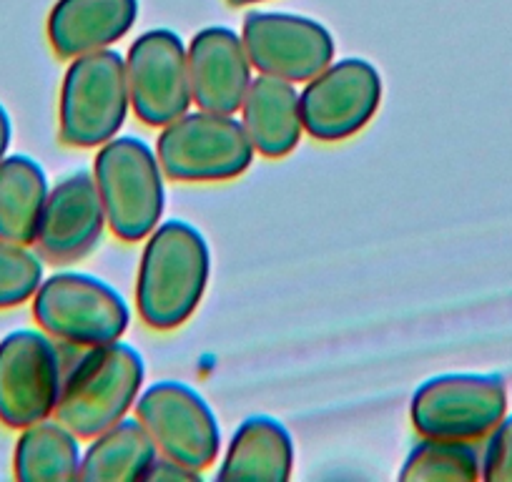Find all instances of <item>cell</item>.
I'll return each mask as SVG.
<instances>
[{
    "mask_svg": "<svg viewBox=\"0 0 512 482\" xmlns=\"http://www.w3.org/2000/svg\"><path fill=\"white\" fill-rule=\"evenodd\" d=\"M241 111H244L241 124L254 151L269 159H279L297 149L304 124L299 93L292 83L264 73L251 78Z\"/></svg>",
    "mask_w": 512,
    "mask_h": 482,
    "instance_id": "16",
    "label": "cell"
},
{
    "mask_svg": "<svg viewBox=\"0 0 512 482\" xmlns=\"http://www.w3.org/2000/svg\"><path fill=\"white\" fill-rule=\"evenodd\" d=\"M43 284V262L28 244L0 239V309L21 307Z\"/></svg>",
    "mask_w": 512,
    "mask_h": 482,
    "instance_id": "22",
    "label": "cell"
},
{
    "mask_svg": "<svg viewBox=\"0 0 512 482\" xmlns=\"http://www.w3.org/2000/svg\"><path fill=\"white\" fill-rule=\"evenodd\" d=\"M128 103L126 61L116 51L103 48L73 58L63 76L58 108L63 144L93 149L116 139L126 121Z\"/></svg>",
    "mask_w": 512,
    "mask_h": 482,
    "instance_id": "4",
    "label": "cell"
},
{
    "mask_svg": "<svg viewBox=\"0 0 512 482\" xmlns=\"http://www.w3.org/2000/svg\"><path fill=\"white\" fill-rule=\"evenodd\" d=\"M482 457L472 442L437 440L425 442L407 455L400 480L405 482H472L480 480Z\"/></svg>",
    "mask_w": 512,
    "mask_h": 482,
    "instance_id": "21",
    "label": "cell"
},
{
    "mask_svg": "<svg viewBox=\"0 0 512 482\" xmlns=\"http://www.w3.org/2000/svg\"><path fill=\"white\" fill-rule=\"evenodd\" d=\"M46 171L26 154H13L0 164V239L36 241L43 206L48 199Z\"/></svg>",
    "mask_w": 512,
    "mask_h": 482,
    "instance_id": "18",
    "label": "cell"
},
{
    "mask_svg": "<svg viewBox=\"0 0 512 482\" xmlns=\"http://www.w3.org/2000/svg\"><path fill=\"white\" fill-rule=\"evenodd\" d=\"M139 16V0H58L48 16V41L61 58L96 53L121 41Z\"/></svg>",
    "mask_w": 512,
    "mask_h": 482,
    "instance_id": "15",
    "label": "cell"
},
{
    "mask_svg": "<svg viewBox=\"0 0 512 482\" xmlns=\"http://www.w3.org/2000/svg\"><path fill=\"white\" fill-rule=\"evenodd\" d=\"M136 420L161 452L201 472L216 460L221 432L204 397L181 382H156L136 402Z\"/></svg>",
    "mask_w": 512,
    "mask_h": 482,
    "instance_id": "10",
    "label": "cell"
},
{
    "mask_svg": "<svg viewBox=\"0 0 512 482\" xmlns=\"http://www.w3.org/2000/svg\"><path fill=\"white\" fill-rule=\"evenodd\" d=\"M156 156L169 179L226 181L249 169L254 146L234 116L196 111L164 126Z\"/></svg>",
    "mask_w": 512,
    "mask_h": 482,
    "instance_id": "5",
    "label": "cell"
},
{
    "mask_svg": "<svg viewBox=\"0 0 512 482\" xmlns=\"http://www.w3.org/2000/svg\"><path fill=\"white\" fill-rule=\"evenodd\" d=\"M63 375L51 334L16 329L0 339V422L11 430L56 415Z\"/></svg>",
    "mask_w": 512,
    "mask_h": 482,
    "instance_id": "8",
    "label": "cell"
},
{
    "mask_svg": "<svg viewBox=\"0 0 512 482\" xmlns=\"http://www.w3.org/2000/svg\"><path fill=\"white\" fill-rule=\"evenodd\" d=\"M211 272L209 244L186 221H166L149 234L136 282V307L151 329H176L196 312Z\"/></svg>",
    "mask_w": 512,
    "mask_h": 482,
    "instance_id": "1",
    "label": "cell"
},
{
    "mask_svg": "<svg viewBox=\"0 0 512 482\" xmlns=\"http://www.w3.org/2000/svg\"><path fill=\"white\" fill-rule=\"evenodd\" d=\"M128 96L146 126H169L191 106L189 53L179 33L149 31L136 38L126 58Z\"/></svg>",
    "mask_w": 512,
    "mask_h": 482,
    "instance_id": "11",
    "label": "cell"
},
{
    "mask_svg": "<svg viewBox=\"0 0 512 482\" xmlns=\"http://www.w3.org/2000/svg\"><path fill=\"white\" fill-rule=\"evenodd\" d=\"M241 41L256 71L289 83L312 81L334 61L332 33L292 13H249Z\"/></svg>",
    "mask_w": 512,
    "mask_h": 482,
    "instance_id": "12",
    "label": "cell"
},
{
    "mask_svg": "<svg viewBox=\"0 0 512 482\" xmlns=\"http://www.w3.org/2000/svg\"><path fill=\"white\" fill-rule=\"evenodd\" d=\"M199 472L191 470V467L181 465V462L171 460V457H156L154 462H151V467L146 470L144 480H151V482H174V480H186V482H194L199 480Z\"/></svg>",
    "mask_w": 512,
    "mask_h": 482,
    "instance_id": "24",
    "label": "cell"
},
{
    "mask_svg": "<svg viewBox=\"0 0 512 482\" xmlns=\"http://www.w3.org/2000/svg\"><path fill=\"white\" fill-rule=\"evenodd\" d=\"M81 447L63 422L41 420L21 430L13 452L18 480H76L81 472Z\"/></svg>",
    "mask_w": 512,
    "mask_h": 482,
    "instance_id": "20",
    "label": "cell"
},
{
    "mask_svg": "<svg viewBox=\"0 0 512 482\" xmlns=\"http://www.w3.org/2000/svg\"><path fill=\"white\" fill-rule=\"evenodd\" d=\"M103 224H106V211L96 179L86 171H78L48 191L33 244L51 262H76L96 247Z\"/></svg>",
    "mask_w": 512,
    "mask_h": 482,
    "instance_id": "13",
    "label": "cell"
},
{
    "mask_svg": "<svg viewBox=\"0 0 512 482\" xmlns=\"http://www.w3.org/2000/svg\"><path fill=\"white\" fill-rule=\"evenodd\" d=\"M156 450L159 447L139 420H121L96 435V442L83 455L78 480H144L146 470L156 460Z\"/></svg>",
    "mask_w": 512,
    "mask_h": 482,
    "instance_id": "19",
    "label": "cell"
},
{
    "mask_svg": "<svg viewBox=\"0 0 512 482\" xmlns=\"http://www.w3.org/2000/svg\"><path fill=\"white\" fill-rule=\"evenodd\" d=\"M294 470L292 435L272 417H249L231 437L219 480L284 482Z\"/></svg>",
    "mask_w": 512,
    "mask_h": 482,
    "instance_id": "17",
    "label": "cell"
},
{
    "mask_svg": "<svg viewBox=\"0 0 512 482\" xmlns=\"http://www.w3.org/2000/svg\"><path fill=\"white\" fill-rule=\"evenodd\" d=\"M11 139H13L11 116H8V111L3 108V103H0V164H3V159L8 156V149H11Z\"/></svg>",
    "mask_w": 512,
    "mask_h": 482,
    "instance_id": "25",
    "label": "cell"
},
{
    "mask_svg": "<svg viewBox=\"0 0 512 482\" xmlns=\"http://www.w3.org/2000/svg\"><path fill=\"white\" fill-rule=\"evenodd\" d=\"M507 415V387L497 375H442L412 397V425L437 440L475 442Z\"/></svg>",
    "mask_w": 512,
    "mask_h": 482,
    "instance_id": "7",
    "label": "cell"
},
{
    "mask_svg": "<svg viewBox=\"0 0 512 482\" xmlns=\"http://www.w3.org/2000/svg\"><path fill=\"white\" fill-rule=\"evenodd\" d=\"M231 6H249V3H259V0H229Z\"/></svg>",
    "mask_w": 512,
    "mask_h": 482,
    "instance_id": "26",
    "label": "cell"
},
{
    "mask_svg": "<svg viewBox=\"0 0 512 482\" xmlns=\"http://www.w3.org/2000/svg\"><path fill=\"white\" fill-rule=\"evenodd\" d=\"M186 53L196 106L201 111L234 116L251 86V61L244 41L229 28H204L196 33Z\"/></svg>",
    "mask_w": 512,
    "mask_h": 482,
    "instance_id": "14",
    "label": "cell"
},
{
    "mask_svg": "<svg viewBox=\"0 0 512 482\" xmlns=\"http://www.w3.org/2000/svg\"><path fill=\"white\" fill-rule=\"evenodd\" d=\"M144 385V359L134 347L108 342L91 347L68 372L56 420L73 435L96 437L123 420Z\"/></svg>",
    "mask_w": 512,
    "mask_h": 482,
    "instance_id": "2",
    "label": "cell"
},
{
    "mask_svg": "<svg viewBox=\"0 0 512 482\" xmlns=\"http://www.w3.org/2000/svg\"><path fill=\"white\" fill-rule=\"evenodd\" d=\"M382 101V78L364 58L329 63L299 93L302 124L319 141H344L372 121Z\"/></svg>",
    "mask_w": 512,
    "mask_h": 482,
    "instance_id": "9",
    "label": "cell"
},
{
    "mask_svg": "<svg viewBox=\"0 0 512 482\" xmlns=\"http://www.w3.org/2000/svg\"><path fill=\"white\" fill-rule=\"evenodd\" d=\"M480 477L487 482H512V415H505L490 432Z\"/></svg>",
    "mask_w": 512,
    "mask_h": 482,
    "instance_id": "23",
    "label": "cell"
},
{
    "mask_svg": "<svg viewBox=\"0 0 512 482\" xmlns=\"http://www.w3.org/2000/svg\"><path fill=\"white\" fill-rule=\"evenodd\" d=\"M33 317L46 334L81 347L118 342L131 322V312L116 289L76 272L43 279L33 297Z\"/></svg>",
    "mask_w": 512,
    "mask_h": 482,
    "instance_id": "6",
    "label": "cell"
},
{
    "mask_svg": "<svg viewBox=\"0 0 512 482\" xmlns=\"http://www.w3.org/2000/svg\"><path fill=\"white\" fill-rule=\"evenodd\" d=\"M164 169L146 141L123 136L98 151L93 179L106 221L123 241H141L164 214Z\"/></svg>",
    "mask_w": 512,
    "mask_h": 482,
    "instance_id": "3",
    "label": "cell"
}]
</instances>
